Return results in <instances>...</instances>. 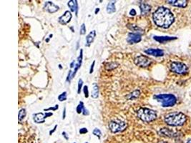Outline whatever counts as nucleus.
<instances>
[{"mask_svg":"<svg viewBox=\"0 0 191 143\" xmlns=\"http://www.w3.org/2000/svg\"><path fill=\"white\" fill-rule=\"evenodd\" d=\"M128 127V124L120 120H115L112 121L109 123V128L110 131L113 133L122 132Z\"/></svg>","mask_w":191,"mask_h":143,"instance_id":"nucleus-5","label":"nucleus"},{"mask_svg":"<svg viewBox=\"0 0 191 143\" xmlns=\"http://www.w3.org/2000/svg\"><path fill=\"white\" fill-rule=\"evenodd\" d=\"M62 136H64L65 137V138L66 139V140H68L69 139V137H67V133H65V132H63V133H62Z\"/></svg>","mask_w":191,"mask_h":143,"instance_id":"nucleus-39","label":"nucleus"},{"mask_svg":"<svg viewBox=\"0 0 191 143\" xmlns=\"http://www.w3.org/2000/svg\"><path fill=\"white\" fill-rule=\"evenodd\" d=\"M142 37H141V34L138 33H129L128 34V38H127V42L129 44H135L138 43L141 41Z\"/></svg>","mask_w":191,"mask_h":143,"instance_id":"nucleus-8","label":"nucleus"},{"mask_svg":"<svg viewBox=\"0 0 191 143\" xmlns=\"http://www.w3.org/2000/svg\"><path fill=\"white\" fill-rule=\"evenodd\" d=\"M75 64V61H73L72 62V63L70 64V67H71V68H72V67H74Z\"/></svg>","mask_w":191,"mask_h":143,"instance_id":"nucleus-40","label":"nucleus"},{"mask_svg":"<svg viewBox=\"0 0 191 143\" xmlns=\"http://www.w3.org/2000/svg\"><path fill=\"white\" fill-rule=\"evenodd\" d=\"M186 121V117L182 112H171L169 113L165 117V122L168 125L173 126V127H178L181 126Z\"/></svg>","mask_w":191,"mask_h":143,"instance_id":"nucleus-2","label":"nucleus"},{"mask_svg":"<svg viewBox=\"0 0 191 143\" xmlns=\"http://www.w3.org/2000/svg\"><path fill=\"white\" fill-rule=\"evenodd\" d=\"M154 39H155L156 41L160 43H165L166 42L168 41H171L172 39H176L175 37H171V36H154Z\"/></svg>","mask_w":191,"mask_h":143,"instance_id":"nucleus-18","label":"nucleus"},{"mask_svg":"<svg viewBox=\"0 0 191 143\" xmlns=\"http://www.w3.org/2000/svg\"><path fill=\"white\" fill-rule=\"evenodd\" d=\"M67 92H62L61 95H59L58 97V100L60 101V102H62V101H65L67 100Z\"/></svg>","mask_w":191,"mask_h":143,"instance_id":"nucleus-26","label":"nucleus"},{"mask_svg":"<svg viewBox=\"0 0 191 143\" xmlns=\"http://www.w3.org/2000/svg\"><path fill=\"white\" fill-rule=\"evenodd\" d=\"M170 70L178 74H185L188 70V67L183 62H173L170 65Z\"/></svg>","mask_w":191,"mask_h":143,"instance_id":"nucleus-6","label":"nucleus"},{"mask_svg":"<svg viewBox=\"0 0 191 143\" xmlns=\"http://www.w3.org/2000/svg\"><path fill=\"white\" fill-rule=\"evenodd\" d=\"M82 113H83V115H88L90 114L89 112H88L87 109H85V107L84 108L83 112H82Z\"/></svg>","mask_w":191,"mask_h":143,"instance_id":"nucleus-37","label":"nucleus"},{"mask_svg":"<svg viewBox=\"0 0 191 143\" xmlns=\"http://www.w3.org/2000/svg\"><path fill=\"white\" fill-rule=\"evenodd\" d=\"M95 65V61L94 60V61H93V64H92V65H91L90 69V74H92V73L93 72V71H94Z\"/></svg>","mask_w":191,"mask_h":143,"instance_id":"nucleus-34","label":"nucleus"},{"mask_svg":"<svg viewBox=\"0 0 191 143\" xmlns=\"http://www.w3.org/2000/svg\"><path fill=\"white\" fill-rule=\"evenodd\" d=\"M74 143H75V142H74Z\"/></svg>","mask_w":191,"mask_h":143,"instance_id":"nucleus-46","label":"nucleus"},{"mask_svg":"<svg viewBox=\"0 0 191 143\" xmlns=\"http://www.w3.org/2000/svg\"><path fill=\"white\" fill-rule=\"evenodd\" d=\"M134 62L135 65L140 66V67H146L151 64V60L145 55H140L135 58Z\"/></svg>","mask_w":191,"mask_h":143,"instance_id":"nucleus-7","label":"nucleus"},{"mask_svg":"<svg viewBox=\"0 0 191 143\" xmlns=\"http://www.w3.org/2000/svg\"><path fill=\"white\" fill-rule=\"evenodd\" d=\"M27 115V112L25 109H21L19 112V115H18V120L19 121L22 120L25 118V116Z\"/></svg>","mask_w":191,"mask_h":143,"instance_id":"nucleus-24","label":"nucleus"},{"mask_svg":"<svg viewBox=\"0 0 191 143\" xmlns=\"http://www.w3.org/2000/svg\"><path fill=\"white\" fill-rule=\"evenodd\" d=\"M86 33V28H85V25L84 24H82L80 27V34L81 35H83Z\"/></svg>","mask_w":191,"mask_h":143,"instance_id":"nucleus-29","label":"nucleus"},{"mask_svg":"<svg viewBox=\"0 0 191 143\" xmlns=\"http://www.w3.org/2000/svg\"><path fill=\"white\" fill-rule=\"evenodd\" d=\"M145 53H146L147 54L155 57H161L164 55V52L162 49H148L145 50Z\"/></svg>","mask_w":191,"mask_h":143,"instance_id":"nucleus-11","label":"nucleus"},{"mask_svg":"<svg viewBox=\"0 0 191 143\" xmlns=\"http://www.w3.org/2000/svg\"><path fill=\"white\" fill-rule=\"evenodd\" d=\"M83 85V81H82V79H80L78 81V93L80 94V92H81V89Z\"/></svg>","mask_w":191,"mask_h":143,"instance_id":"nucleus-28","label":"nucleus"},{"mask_svg":"<svg viewBox=\"0 0 191 143\" xmlns=\"http://www.w3.org/2000/svg\"><path fill=\"white\" fill-rule=\"evenodd\" d=\"M83 92H84V97H85L86 98H87L88 97H89V90H88V87L87 85L84 86Z\"/></svg>","mask_w":191,"mask_h":143,"instance_id":"nucleus-30","label":"nucleus"},{"mask_svg":"<svg viewBox=\"0 0 191 143\" xmlns=\"http://www.w3.org/2000/svg\"><path fill=\"white\" fill-rule=\"evenodd\" d=\"M72 79V72L71 70L69 71L68 75H67V82H70V80Z\"/></svg>","mask_w":191,"mask_h":143,"instance_id":"nucleus-31","label":"nucleus"},{"mask_svg":"<svg viewBox=\"0 0 191 143\" xmlns=\"http://www.w3.org/2000/svg\"><path fill=\"white\" fill-rule=\"evenodd\" d=\"M152 19L157 27L167 29L173 23L175 18L169 9L160 7L157 8L153 13Z\"/></svg>","mask_w":191,"mask_h":143,"instance_id":"nucleus-1","label":"nucleus"},{"mask_svg":"<svg viewBox=\"0 0 191 143\" xmlns=\"http://www.w3.org/2000/svg\"><path fill=\"white\" fill-rule=\"evenodd\" d=\"M82 52H83V51H82V49H81V50H80V56L78 57V61H77L76 65H75L74 72H72V78L74 77L75 75L76 74L77 72H78V69L80 68V67H81L82 62V57H83V54H82Z\"/></svg>","mask_w":191,"mask_h":143,"instance_id":"nucleus-14","label":"nucleus"},{"mask_svg":"<svg viewBox=\"0 0 191 143\" xmlns=\"http://www.w3.org/2000/svg\"><path fill=\"white\" fill-rule=\"evenodd\" d=\"M186 143H191V139H190V140H188V141H187Z\"/></svg>","mask_w":191,"mask_h":143,"instance_id":"nucleus-42","label":"nucleus"},{"mask_svg":"<svg viewBox=\"0 0 191 143\" xmlns=\"http://www.w3.org/2000/svg\"><path fill=\"white\" fill-rule=\"evenodd\" d=\"M87 128L85 127H83V128H81V129L80 130V133L82 134V135H83V134H86L87 133Z\"/></svg>","mask_w":191,"mask_h":143,"instance_id":"nucleus-33","label":"nucleus"},{"mask_svg":"<svg viewBox=\"0 0 191 143\" xmlns=\"http://www.w3.org/2000/svg\"><path fill=\"white\" fill-rule=\"evenodd\" d=\"M34 121L36 122V123H44L45 122V119L47 118V115L44 113L40 112V113H37V114H34Z\"/></svg>","mask_w":191,"mask_h":143,"instance_id":"nucleus-12","label":"nucleus"},{"mask_svg":"<svg viewBox=\"0 0 191 143\" xmlns=\"http://www.w3.org/2000/svg\"><path fill=\"white\" fill-rule=\"evenodd\" d=\"M118 67V64L116 63V62H108V63H107L105 65V69H107V70H113V69L117 68V67Z\"/></svg>","mask_w":191,"mask_h":143,"instance_id":"nucleus-22","label":"nucleus"},{"mask_svg":"<svg viewBox=\"0 0 191 143\" xmlns=\"http://www.w3.org/2000/svg\"><path fill=\"white\" fill-rule=\"evenodd\" d=\"M59 67H60V69H62V66H61V65H59Z\"/></svg>","mask_w":191,"mask_h":143,"instance_id":"nucleus-44","label":"nucleus"},{"mask_svg":"<svg viewBox=\"0 0 191 143\" xmlns=\"http://www.w3.org/2000/svg\"><path fill=\"white\" fill-rule=\"evenodd\" d=\"M158 143H167V142H163V141H160V142H159Z\"/></svg>","mask_w":191,"mask_h":143,"instance_id":"nucleus-43","label":"nucleus"},{"mask_svg":"<svg viewBox=\"0 0 191 143\" xmlns=\"http://www.w3.org/2000/svg\"><path fill=\"white\" fill-rule=\"evenodd\" d=\"M72 14L69 11H66L65 13L63 14V15H62L59 18V22L61 25H67V23H69L70 22L72 19Z\"/></svg>","mask_w":191,"mask_h":143,"instance_id":"nucleus-10","label":"nucleus"},{"mask_svg":"<svg viewBox=\"0 0 191 143\" xmlns=\"http://www.w3.org/2000/svg\"><path fill=\"white\" fill-rule=\"evenodd\" d=\"M95 36H96V31L95 30H93L92 32H90L89 34H87V36H86V42H87V44H86L85 46L89 47L92 44V42L94 41Z\"/></svg>","mask_w":191,"mask_h":143,"instance_id":"nucleus-17","label":"nucleus"},{"mask_svg":"<svg viewBox=\"0 0 191 143\" xmlns=\"http://www.w3.org/2000/svg\"><path fill=\"white\" fill-rule=\"evenodd\" d=\"M100 12V9L99 8H97L96 10H95V14H97V13H98V12Z\"/></svg>","mask_w":191,"mask_h":143,"instance_id":"nucleus-41","label":"nucleus"},{"mask_svg":"<svg viewBox=\"0 0 191 143\" xmlns=\"http://www.w3.org/2000/svg\"><path fill=\"white\" fill-rule=\"evenodd\" d=\"M57 125H55L54 126V127L53 128V130H50V131H49V135H52V134H53L55 132V130H56V129H57Z\"/></svg>","mask_w":191,"mask_h":143,"instance_id":"nucleus-36","label":"nucleus"},{"mask_svg":"<svg viewBox=\"0 0 191 143\" xmlns=\"http://www.w3.org/2000/svg\"><path fill=\"white\" fill-rule=\"evenodd\" d=\"M168 3L172 6L178 7H185L188 4V1L186 0H173V1H168Z\"/></svg>","mask_w":191,"mask_h":143,"instance_id":"nucleus-13","label":"nucleus"},{"mask_svg":"<svg viewBox=\"0 0 191 143\" xmlns=\"http://www.w3.org/2000/svg\"><path fill=\"white\" fill-rule=\"evenodd\" d=\"M44 9L49 13H54L59 10V7L52 1H46Z\"/></svg>","mask_w":191,"mask_h":143,"instance_id":"nucleus-9","label":"nucleus"},{"mask_svg":"<svg viewBox=\"0 0 191 143\" xmlns=\"http://www.w3.org/2000/svg\"><path fill=\"white\" fill-rule=\"evenodd\" d=\"M140 95V92L139 90H135L127 96V99H128V100H135V99L138 98Z\"/></svg>","mask_w":191,"mask_h":143,"instance_id":"nucleus-21","label":"nucleus"},{"mask_svg":"<svg viewBox=\"0 0 191 143\" xmlns=\"http://www.w3.org/2000/svg\"><path fill=\"white\" fill-rule=\"evenodd\" d=\"M84 108V103L82 102H80V103H79V104L78 105V107H77V112L78 113V114H80V113H82V112H83V109Z\"/></svg>","mask_w":191,"mask_h":143,"instance_id":"nucleus-25","label":"nucleus"},{"mask_svg":"<svg viewBox=\"0 0 191 143\" xmlns=\"http://www.w3.org/2000/svg\"><path fill=\"white\" fill-rule=\"evenodd\" d=\"M137 115L141 120L145 122H152L157 117L155 112L149 108H140L137 112Z\"/></svg>","mask_w":191,"mask_h":143,"instance_id":"nucleus-3","label":"nucleus"},{"mask_svg":"<svg viewBox=\"0 0 191 143\" xmlns=\"http://www.w3.org/2000/svg\"><path fill=\"white\" fill-rule=\"evenodd\" d=\"M85 143H89V142H85Z\"/></svg>","mask_w":191,"mask_h":143,"instance_id":"nucleus-45","label":"nucleus"},{"mask_svg":"<svg viewBox=\"0 0 191 143\" xmlns=\"http://www.w3.org/2000/svg\"><path fill=\"white\" fill-rule=\"evenodd\" d=\"M58 107H59V106H58V104H56V105L54 106V107H49V108H48V109H44V110L45 111H49V110H57V109H58Z\"/></svg>","mask_w":191,"mask_h":143,"instance_id":"nucleus-32","label":"nucleus"},{"mask_svg":"<svg viewBox=\"0 0 191 143\" xmlns=\"http://www.w3.org/2000/svg\"><path fill=\"white\" fill-rule=\"evenodd\" d=\"M160 133L163 134V135H165V136H168V137H172L173 136V132L171 131V130L167 129V128H163L160 130Z\"/></svg>","mask_w":191,"mask_h":143,"instance_id":"nucleus-23","label":"nucleus"},{"mask_svg":"<svg viewBox=\"0 0 191 143\" xmlns=\"http://www.w3.org/2000/svg\"><path fill=\"white\" fill-rule=\"evenodd\" d=\"M92 98H97L99 96V88L96 83H93V89L92 91Z\"/></svg>","mask_w":191,"mask_h":143,"instance_id":"nucleus-20","label":"nucleus"},{"mask_svg":"<svg viewBox=\"0 0 191 143\" xmlns=\"http://www.w3.org/2000/svg\"><path fill=\"white\" fill-rule=\"evenodd\" d=\"M140 9L142 15H147L148 13H150V10H151V7L146 3H141L140 4Z\"/></svg>","mask_w":191,"mask_h":143,"instance_id":"nucleus-15","label":"nucleus"},{"mask_svg":"<svg viewBox=\"0 0 191 143\" xmlns=\"http://www.w3.org/2000/svg\"><path fill=\"white\" fill-rule=\"evenodd\" d=\"M65 117H66V108L64 109L63 113H62V119H63V120H65Z\"/></svg>","mask_w":191,"mask_h":143,"instance_id":"nucleus-38","label":"nucleus"},{"mask_svg":"<svg viewBox=\"0 0 191 143\" xmlns=\"http://www.w3.org/2000/svg\"><path fill=\"white\" fill-rule=\"evenodd\" d=\"M116 12V7L114 1H110L107 5V12L108 14H113Z\"/></svg>","mask_w":191,"mask_h":143,"instance_id":"nucleus-19","label":"nucleus"},{"mask_svg":"<svg viewBox=\"0 0 191 143\" xmlns=\"http://www.w3.org/2000/svg\"><path fill=\"white\" fill-rule=\"evenodd\" d=\"M93 133L95 136L97 137L99 139H100L101 136H102V133H101V131L98 129V128H95V130H93Z\"/></svg>","mask_w":191,"mask_h":143,"instance_id":"nucleus-27","label":"nucleus"},{"mask_svg":"<svg viewBox=\"0 0 191 143\" xmlns=\"http://www.w3.org/2000/svg\"><path fill=\"white\" fill-rule=\"evenodd\" d=\"M130 14L131 16H135V14H136V11L134 10V9H132L130 12Z\"/></svg>","mask_w":191,"mask_h":143,"instance_id":"nucleus-35","label":"nucleus"},{"mask_svg":"<svg viewBox=\"0 0 191 143\" xmlns=\"http://www.w3.org/2000/svg\"><path fill=\"white\" fill-rule=\"evenodd\" d=\"M69 8L70 9L72 12H75L76 15H78V1L76 0H70L67 3Z\"/></svg>","mask_w":191,"mask_h":143,"instance_id":"nucleus-16","label":"nucleus"},{"mask_svg":"<svg viewBox=\"0 0 191 143\" xmlns=\"http://www.w3.org/2000/svg\"><path fill=\"white\" fill-rule=\"evenodd\" d=\"M154 98L162 103L163 107H169L175 105L177 99L173 95L171 94H160L154 96Z\"/></svg>","mask_w":191,"mask_h":143,"instance_id":"nucleus-4","label":"nucleus"}]
</instances>
